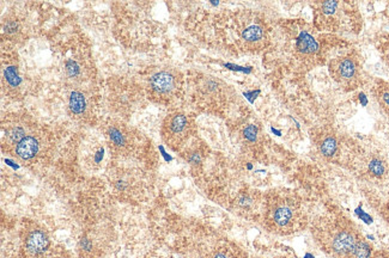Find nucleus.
Here are the masks:
<instances>
[{
    "instance_id": "obj_1",
    "label": "nucleus",
    "mask_w": 389,
    "mask_h": 258,
    "mask_svg": "<svg viewBox=\"0 0 389 258\" xmlns=\"http://www.w3.org/2000/svg\"><path fill=\"white\" fill-rule=\"evenodd\" d=\"M314 239L335 258H350L361 239L356 225L342 214H327L314 220L311 225Z\"/></svg>"
},
{
    "instance_id": "obj_2",
    "label": "nucleus",
    "mask_w": 389,
    "mask_h": 258,
    "mask_svg": "<svg viewBox=\"0 0 389 258\" xmlns=\"http://www.w3.org/2000/svg\"><path fill=\"white\" fill-rule=\"evenodd\" d=\"M268 222L273 231L290 235L301 231L306 224L302 203L296 195L281 194L271 202L267 211Z\"/></svg>"
},
{
    "instance_id": "obj_3",
    "label": "nucleus",
    "mask_w": 389,
    "mask_h": 258,
    "mask_svg": "<svg viewBox=\"0 0 389 258\" xmlns=\"http://www.w3.org/2000/svg\"><path fill=\"white\" fill-rule=\"evenodd\" d=\"M291 49H289L290 56L294 60V69L309 70L319 60L320 45L314 35V30L306 24L294 23V28L290 34Z\"/></svg>"
},
{
    "instance_id": "obj_4",
    "label": "nucleus",
    "mask_w": 389,
    "mask_h": 258,
    "mask_svg": "<svg viewBox=\"0 0 389 258\" xmlns=\"http://www.w3.org/2000/svg\"><path fill=\"white\" fill-rule=\"evenodd\" d=\"M350 5L341 1H317L314 4V25L321 31H344L351 23Z\"/></svg>"
},
{
    "instance_id": "obj_5",
    "label": "nucleus",
    "mask_w": 389,
    "mask_h": 258,
    "mask_svg": "<svg viewBox=\"0 0 389 258\" xmlns=\"http://www.w3.org/2000/svg\"><path fill=\"white\" fill-rule=\"evenodd\" d=\"M330 73L339 85L345 89H356L361 81V69L360 60L352 54H344L331 60Z\"/></svg>"
},
{
    "instance_id": "obj_6",
    "label": "nucleus",
    "mask_w": 389,
    "mask_h": 258,
    "mask_svg": "<svg viewBox=\"0 0 389 258\" xmlns=\"http://www.w3.org/2000/svg\"><path fill=\"white\" fill-rule=\"evenodd\" d=\"M150 86L158 96L169 97L179 90L180 78L176 73L170 70H161L152 75L150 79Z\"/></svg>"
},
{
    "instance_id": "obj_7",
    "label": "nucleus",
    "mask_w": 389,
    "mask_h": 258,
    "mask_svg": "<svg viewBox=\"0 0 389 258\" xmlns=\"http://www.w3.org/2000/svg\"><path fill=\"white\" fill-rule=\"evenodd\" d=\"M315 143H316L317 152L326 159L333 158L339 148L338 138L331 132H325L316 135Z\"/></svg>"
},
{
    "instance_id": "obj_8",
    "label": "nucleus",
    "mask_w": 389,
    "mask_h": 258,
    "mask_svg": "<svg viewBox=\"0 0 389 258\" xmlns=\"http://www.w3.org/2000/svg\"><path fill=\"white\" fill-rule=\"evenodd\" d=\"M26 245L30 254L40 255L48 249L49 239L47 235L45 232H42V231H32L28 235V238H27Z\"/></svg>"
},
{
    "instance_id": "obj_9",
    "label": "nucleus",
    "mask_w": 389,
    "mask_h": 258,
    "mask_svg": "<svg viewBox=\"0 0 389 258\" xmlns=\"http://www.w3.org/2000/svg\"><path fill=\"white\" fill-rule=\"evenodd\" d=\"M265 39H266V30L264 26L259 23L249 24V25L246 26V28L241 31V40L245 41V42L249 46H253V47L260 45Z\"/></svg>"
},
{
    "instance_id": "obj_10",
    "label": "nucleus",
    "mask_w": 389,
    "mask_h": 258,
    "mask_svg": "<svg viewBox=\"0 0 389 258\" xmlns=\"http://www.w3.org/2000/svg\"><path fill=\"white\" fill-rule=\"evenodd\" d=\"M191 122L185 114H175L169 118L168 129L174 137L186 138L188 130H190Z\"/></svg>"
},
{
    "instance_id": "obj_11",
    "label": "nucleus",
    "mask_w": 389,
    "mask_h": 258,
    "mask_svg": "<svg viewBox=\"0 0 389 258\" xmlns=\"http://www.w3.org/2000/svg\"><path fill=\"white\" fill-rule=\"evenodd\" d=\"M38 141L34 137H26L21 142L17 143L16 147V153L21 159L29 160L34 158L38 152Z\"/></svg>"
},
{
    "instance_id": "obj_12",
    "label": "nucleus",
    "mask_w": 389,
    "mask_h": 258,
    "mask_svg": "<svg viewBox=\"0 0 389 258\" xmlns=\"http://www.w3.org/2000/svg\"><path fill=\"white\" fill-rule=\"evenodd\" d=\"M86 109V100L83 94L78 91H73L70 96V110L75 115H81Z\"/></svg>"
},
{
    "instance_id": "obj_13",
    "label": "nucleus",
    "mask_w": 389,
    "mask_h": 258,
    "mask_svg": "<svg viewBox=\"0 0 389 258\" xmlns=\"http://www.w3.org/2000/svg\"><path fill=\"white\" fill-rule=\"evenodd\" d=\"M375 94L381 108L389 115V84L381 83L380 85H377L375 89Z\"/></svg>"
},
{
    "instance_id": "obj_14",
    "label": "nucleus",
    "mask_w": 389,
    "mask_h": 258,
    "mask_svg": "<svg viewBox=\"0 0 389 258\" xmlns=\"http://www.w3.org/2000/svg\"><path fill=\"white\" fill-rule=\"evenodd\" d=\"M366 167H368V172L370 173L372 177L376 178L383 177L386 172H387V166H386L385 162L379 157H374V158L369 160Z\"/></svg>"
},
{
    "instance_id": "obj_15",
    "label": "nucleus",
    "mask_w": 389,
    "mask_h": 258,
    "mask_svg": "<svg viewBox=\"0 0 389 258\" xmlns=\"http://www.w3.org/2000/svg\"><path fill=\"white\" fill-rule=\"evenodd\" d=\"M371 251V246L363 238H361L350 258H370Z\"/></svg>"
},
{
    "instance_id": "obj_16",
    "label": "nucleus",
    "mask_w": 389,
    "mask_h": 258,
    "mask_svg": "<svg viewBox=\"0 0 389 258\" xmlns=\"http://www.w3.org/2000/svg\"><path fill=\"white\" fill-rule=\"evenodd\" d=\"M5 78H6L7 83L11 86H13V88H16V86H18L21 84V78H19L16 67H7L5 70Z\"/></svg>"
},
{
    "instance_id": "obj_17",
    "label": "nucleus",
    "mask_w": 389,
    "mask_h": 258,
    "mask_svg": "<svg viewBox=\"0 0 389 258\" xmlns=\"http://www.w3.org/2000/svg\"><path fill=\"white\" fill-rule=\"evenodd\" d=\"M257 134H259V129L255 124H248L245 129H243V137L245 139L249 141V142H255L257 140Z\"/></svg>"
},
{
    "instance_id": "obj_18",
    "label": "nucleus",
    "mask_w": 389,
    "mask_h": 258,
    "mask_svg": "<svg viewBox=\"0 0 389 258\" xmlns=\"http://www.w3.org/2000/svg\"><path fill=\"white\" fill-rule=\"evenodd\" d=\"M109 137H111V139L115 145L117 146H124L126 143V140H125V137L121 134V132H120L119 129L116 128H111L109 129Z\"/></svg>"
},
{
    "instance_id": "obj_19",
    "label": "nucleus",
    "mask_w": 389,
    "mask_h": 258,
    "mask_svg": "<svg viewBox=\"0 0 389 258\" xmlns=\"http://www.w3.org/2000/svg\"><path fill=\"white\" fill-rule=\"evenodd\" d=\"M9 137H10V140L12 141V142L18 143V142H21L24 138H26V132H24V129H22L21 127H16V128H13L9 133Z\"/></svg>"
},
{
    "instance_id": "obj_20",
    "label": "nucleus",
    "mask_w": 389,
    "mask_h": 258,
    "mask_svg": "<svg viewBox=\"0 0 389 258\" xmlns=\"http://www.w3.org/2000/svg\"><path fill=\"white\" fill-rule=\"evenodd\" d=\"M66 73L68 77L75 78L79 74V66L77 65L76 61L73 60H68L66 62Z\"/></svg>"
},
{
    "instance_id": "obj_21",
    "label": "nucleus",
    "mask_w": 389,
    "mask_h": 258,
    "mask_svg": "<svg viewBox=\"0 0 389 258\" xmlns=\"http://www.w3.org/2000/svg\"><path fill=\"white\" fill-rule=\"evenodd\" d=\"M16 29H17V24H16V22L10 21L5 24V31H6L7 34H12V32L16 31Z\"/></svg>"
},
{
    "instance_id": "obj_22",
    "label": "nucleus",
    "mask_w": 389,
    "mask_h": 258,
    "mask_svg": "<svg viewBox=\"0 0 389 258\" xmlns=\"http://www.w3.org/2000/svg\"><path fill=\"white\" fill-rule=\"evenodd\" d=\"M381 214H382L383 219H385L386 221H387V224L389 225V200L385 203V206H383Z\"/></svg>"
},
{
    "instance_id": "obj_23",
    "label": "nucleus",
    "mask_w": 389,
    "mask_h": 258,
    "mask_svg": "<svg viewBox=\"0 0 389 258\" xmlns=\"http://www.w3.org/2000/svg\"><path fill=\"white\" fill-rule=\"evenodd\" d=\"M82 248L84 250H90L91 249V243H90L87 239H83V240H82Z\"/></svg>"
},
{
    "instance_id": "obj_24",
    "label": "nucleus",
    "mask_w": 389,
    "mask_h": 258,
    "mask_svg": "<svg viewBox=\"0 0 389 258\" xmlns=\"http://www.w3.org/2000/svg\"><path fill=\"white\" fill-rule=\"evenodd\" d=\"M213 258H229V257L226 256L225 254H223V252H219V254L216 255V256L213 257Z\"/></svg>"
},
{
    "instance_id": "obj_25",
    "label": "nucleus",
    "mask_w": 389,
    "mask_h": 258,
    "mask_svg": "<svg viewBox=\"0 0 389 258\" xmlns=\"http://www.w3.org/2000/svg\"><path fill=\"white\" fill-rule=\"evenodd\" d=\"M386 49H387V51H389V37L387 39V41H386Z\"/></svg>"
}]
</instances>
